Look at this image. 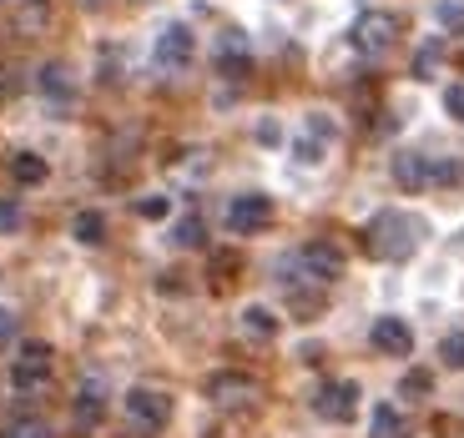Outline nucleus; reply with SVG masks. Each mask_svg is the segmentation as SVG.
I'll use <instances>...</instances> for the list:
<instances>
[{"label": "nucleus", "mask_w": 464, "mask_h": 438, "mask_svg": "<svg viewBox=\"0 0 464 438\" xmlns=\"http://www.w3.org/2000/svg\"><path fill=\"white\" fill-rule=\"evenodd\" d=\"M419 237H424V227H419V217H409V212H379V217L369 222V247L379 257H389V262H404L419 247Z\"/></svg>", "instance_id": "f257e3e1"}, {"label": "nucleus", "mask_w": 464, "mask_h": 438, "mask_svg": "<svg viewBox=\"0 0 464 438\" xmlns=\"http://www.w3.org/2000/svg\"><path fill=\"white\" fill-rule=\"evenodd\" d=\"M127 418L141 433H162L167 418H172V398H167L162 388H131L127 393Z\"/></svg>", "instance_id": "f03ea898"}, {"label": "nucleus", "mask_w": 464, "mask_h": 438, "mask_svg": "<svg viewBox=\"0 0 464 438\" xmlns=\"http://www.w3.org/2000/svg\"><path fill=\"white\" fill-rule=\"evenodd\" d=\"M46 378H51V348L46 343H21V353H15V363H11L15 393L46 388Z\"/></svg>", "instance_id": "7ed1b4c3"}, {"label": "nucleus", "mask_w": 464, "mask_h": 438, "mask_svg": "<svg viewBox=\"0 0 464 438\" xmlns=\"http://www.w3.org/2000/svg\"><path fill=\"white\" fill-rule=\"evenodd\" d=\"M394 41H399V15H389V11H369L353 25V46H359L363 56H383Z\"/></svg>", "instance_id": "20e7f679"}, {"label": "nucleus", "mask_w": 464, "mask_h": 438, "mask_svg": "<svg viewBox=\"0 0 464 438\" xmlns=\"http://www.w3.org/2000/svg\"><path fill=\"white\" fill-rule=\"evenodd\" d=\"M202 393H208L218 408H243V404H253L257 398V378L253 373H212L208 383H202Z\"/></svg>", "instance_id": "39448f33"}, {"label": "nucleus", "mask_w": 464, "mask_h": 438, "mask_svg": "<svg viewBox=\"0 0 464 438\" xmlns=\"http://www.w3.org/2000/svg\"><path fill=\"white\" fill-rule=\"evenodd\" d=\"M267 222H273V202H267L263 192H243V196H232V207H227V227L237 232V237H253V232H263Z\"/></svg>", "instance_id": "423d86ee"}, {"label": "nucleus", "mask_w": 464, "mask_h": 438, "mask_svg": "<svg viewBox=\"0 0 464 438\" xmlns=\"http://www.w3.org/2000/svg\"><path fill=\"white\" fill-rule=\"evenodd\" d=\"M314 414L328 418V424H348V418L359 414V383H324L314 398Z\"/></svg>", "instance_id": "0eeeda50"}, {"label": "nucleus", "mask_w": 464, "mask_h": 438, "mask_svg": "<svg viewBox=\"0 0 464 438\" xmlns=\"http://www.w3.org/2000/svg\"><path fill=\"white\" fill-rule=\"evenodd\" d=\"M298 267L314 277V282H334V277H343V252H338L334 243H308L298 252Z\"/></svg>", "instance_id": "6e6552de"}, {"label": "nucleus", "mask_w": 464, "mask_h": 438, "mask_svg": "<svg viewBox=\"0 0 464 438\" xmlns=\"http://www.w3.org/2000/svg\"><path fill=\"white\" fill-rule=\"evenodd\" d=\"M369 338H373V348H379L383 357H409L414 353V333H409L404 318H379Z\"/></svg>", "instance_id": "1a4fd4ad"}, {"label": "nucleus", "mask_w": 464, "mask_h": 438, "mask_svg": "<svg viewBox=\"0 0 464 438\" xmlns=\"http://www.w3.org/2000/svg\"><path fill=\"white\" fill-rule=\"evenodd\" d=\"M187 61H192V31H187V25H167V31L157 35V66L182 71Z\"/></svg>", "instance_id": "9d476101"}, {"label": "nucleus", "mask_w": 464, "mask_h": 438, "mask_svg": "<svg viewBox=\"0 0 464 438\" xmlns=\"http://www.w3.org/2000/svg\"><path fill=\"white\" fill-rule=\"evenodd\" d=\"M102 418H106V398H102V388L86 383V388L76 393V404H71V428H76L82 438H92L96 428H102Z\"/></svg>", "instance_id": "9b49d317"}, {"label": "nucleus", "mask_w": 464, "mask_h": 438, "mask_svg": "<svg viewBox=\"0 0 464 438\" xmlns=\"http://www.w3.org/2000/svg\"><path fill=\"white\" fill-rule=\"evenodd\" d=\"M394 182L404 192H424L434 182V157H419V151H399L394 157Z\"/></svg>", "instance_id": "f8f14e48"}, {"label": "nucleus", "mask_w": 464, "mask_h": 438, "mask_svg": "<svg viewBox=\"0 0 464 438\" xmlns=\"http://www.w3.org/2000/svg\"><path fill=\"white\" fill-rule=\"evenodd\" d=\"M35 86H41V96H51V101H61V106L76 96V81H71L66 61H46V66H41V76H35Z\"/></svg>", "instance_id": "ddd939ff"}, {"label": "nucleus", "mask_w": 464, "mask_h": 438, "mask_svg": "<svg viewBox=\"0 0 464 438\" xmlns=\"http://www.w3.org/2000/svg\"><path fill=\"white\" fill-rule=\"evenodd\" d=\"M369 438H409V424L394 404H379L369 418Z\"/></svg>", "instance_id": "4468645a"}, {"label": "nucleus", "mask_w": 464, "mask_h": 438, "mask_svg": "<svg viewBox=\"0 0 464 438\" xmlns=\"http://www.w3.org/2000/svg\"><path fill=\"white\" fill-rule=\"evenodd\" d=\"M71 237H76V243H86V247L106 243V217H102V212H76V222H71Z\"/></svg>", "instance_id": "2eb2a0df"}, {"label": "nucleus", "mask_w": 464, "mask_h": 438, "mask_svg": "<svg viewBox=\"0 0 464 438\" xmlns=\"http://www.w3.org/2000/svg\"><path fill=\"white\" fill-rule=\"evenodd\" d=\"M11 176L21 186H41L46 182V162H41L35 151H21V157H11Z\"/></svg>", "instance_id": "dca6fc26"}, {"label": "nucleus", "mask_w": 464, "mask_h": 438, "mask_svg": "<svg viewBox=\"0 0 464 438\" xmlns=\"http://www.w3.org/2000/svg\"><path fill=\"white\" fill-rule=\"evenodd\" d=\"M243 333L257 338V343H267V338H278V318L267 308H243Z\"/></svg>", "instance_id": "f3484780"}, {"label": "nucleus", "mask_w": 464, "mask_h": 438, "mask_svg": "<svg viewBox=\"0 0 464 438\" xmlns=\"http://www.w3.org/2000/svg\"><path fill=\"white\" fill-rule=\"evenodd\" d=\"M46 21H51L46 0H25V5H21V15H15V25H21V35L41 31V25H46Z\"/></svg>", "instance_id": "a211bd4d"}, {"label": "nucleus", "mask_w": 464, "mask_h": 438, "mask_svg": "<svg viewBox=\"0 0 464 438\" xmlns=\"http://www.w3.org/2000/svg\"><path fill=\"white\" fill-rule=\"evenodd\" d=\"M0 438H51V428L41 418H15V424L0 428Z\"/></svg>", "instance_id": "6ab92c4d"}, {"label": "nucleus", "mask_w": 464, "mask_h": 438, "mask_svg": "<svg viewBox=\"0 0 464 438\" xmlns=\"http://www.w3.org/2000/svg\"><path fill=\"white\" fill-rule=\"evenodd\" d=\"M172 243L177 247H198L202 243V222L198 217H182V222H177V232H172Z\"/></svg>", "instance_id": "aec40b11"}, {"label": "nucleus", "mask_w": 464, "mask_h": 438, "mask_svg": "<svg viewBox=\"0 0 464 438\" xmlns=\"http://www.w3.org/2000/svg\"><path fill=\"white\" fill-rule=\"evenodd\" d=\"M440 357L450 363V368H464V328H459V333H450V338L440 343Z\"/></svg>", "instance_id": "412c9836"}, {"label": "nucleus", "mask_w": 464, "mask_h": 438, "mask_svg": "<svg viewBox=\"0 0 464 438\" xmlns=\"http://www.w3.org/2000/svg\"><path fill=\"white\" fill-rule=\"evenodd\" d=\"M430 388H434L430 373H404V383H399V393H404V398H419V393H430Z\"/></svg>", "instance_id": "4be33fe9"}, {"label": "nucleus", "mask_w": 464, "mask_h": 438, "mask_svg": "<svg viewBox=\"0 0 464 438\" xmlns=\"http://www.w3.org/2000/svg\"><path fill=\"white\" fill-rule=\"evenodd\" d=\"M137 212H141L147 222H157V217H167V212H172V202H167V196H141Z\"/></svg>", "instance_id": "5701e85b"}, {"label": "nucleus", "mask_w": 464, "mask_h": 438, "mask_svg": "<svg viewBox=\"0 0 464 438\" xmlns=\"http://www.w3.org/2000/svg\"><path fill=\"white\" fill-rule=\"evenodd\" d=\"M440 25H450V31H464V5L444 0V5H440Z\"/></svg>", "instance_id": "b1692460"}, {"label": "nucleus", "mask_w": 464, "mask_h": 438, "mask_svg": "<svg viewBox=\"0 0 464 438\" xmlns=\"http://www.w3.org/2000/svg\"><path fill=\"white\" fill-rule=\"evenodd\" d=\"M444 111H450L454 121H464V86H450V91H444Z\"/></svg>", "instance_id": "393cba45"}, {"label": "nucleus", "mask_w": 464, "mask_h": 438, "mask_svg": "<svg viewBox=\"0 0 464 438\" xmlns=\"http://www.w3.org/2000/svg\"><path fill=\"white\" fill-rule=\"evenodd\" d=\"M11 343H15V312L0 308V348H11Z\"/></svg>", "instance_id": "a878e982"}, {"label": "nucleus", "mask_w": 464, "mask_h": 438, "mask_svg": "<svg viewBox=\"0 0 464 438\" xmlns=\"http://www.w3.org/2000/svg\"><path fill=\"white\" fill-rule=\"evenodd\" d=\"M21 227V207L15 202H0V232H15Z\"/></svg>", "instance_id": "bb28decb"}]
</instances>
